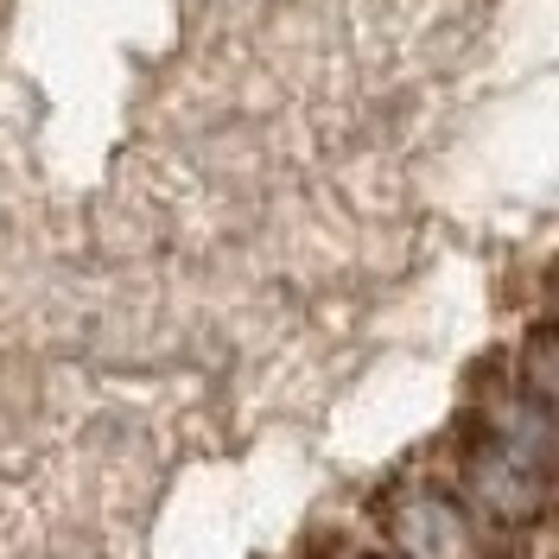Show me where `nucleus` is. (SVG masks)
<instances>
[{
	"label": "nucleus",
	"instance_id": "obj_1",
	"mask_svg": "<svg viewBox=\"0 0 559 559\" xmlns=\"http://www.w3.org/2000/svg\"><path fill=\"white\" fill-rule=\"evenodd\" d=\"M554 489H559L554 477H540L509 445H496L484 426H471V439H464V502L477 515L502 527H534L554 509Z\"/></svg>",
	"mask_w": 559,
	"mask_h": 559
},
{
	"label": "nucleus",
	"instance_id": "obj_3",
	"mask_svg": "<svg viewBox=\"0 0 559 559\" xmlns=\"http://www.w3.org/2000/svg\"><path fill=\"white\" fill-rule=\"evenodd\" d=\"M477 426H484L496 445H509V452L522 457V464H534L540 477H554L559 484V407H547L540 394H502V401H489L484 414H477Z\"/></svg>",
	"mask_w": 559,
	"mask_h": 559
},
{
	"label": "nucleus",
	"instance_id": "obj_4",
	"mask_svg": "<svg viewBox=\"0 0 559 559\" xmlns=\"http://www.w3.org/2000/svg\"><path fill=\"white\" fill-rule=\"evenodd\" d=\"M522 382H527V394H540L547 407H559V331H534L527 337Z\"/></svg>",
	"mask_w": 559,
	"mask_h": 559
},
{
	"label": "nucleus",
	"instance_id": "obj_2",
	"mask_svg": "<svg viewBox=\"0 0 559 559\" xmlns=\"http://www.w3.org/2000/svg\"><path fill=\"white\" fill-rule=\"evenodd\" d=\"M388 540L401 559H484V534H477V509L439 484H414L388 502Z\"/></svg>",
	"mask_w": 559,
	"mask_h": 559
}]
</instances>
